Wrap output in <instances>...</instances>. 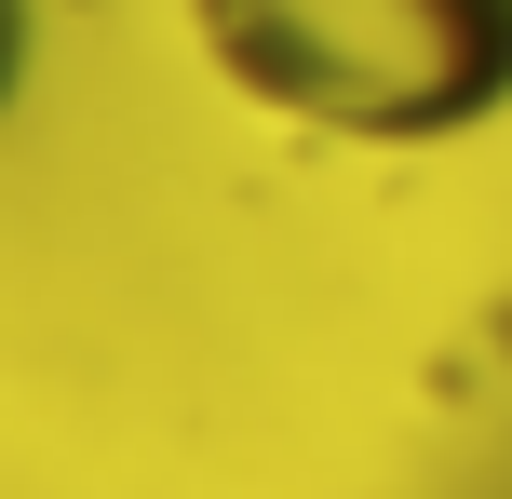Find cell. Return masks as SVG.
I'll return each instance as SVG.
<instances>
[{"label":"cell","mask_w":512,"mask_h":499,"mask_svg":"<svg viewBox=\"0 0 512 499\" xmlns=\"http://www.w3.org/2000/svg\"><path fill=\"white\" fill-rule=\"evenodd\" d=\"M243 108L351 149H432L512 108V0H189Z\"/></svg>","instance_id":"cell-1"}]
</instances>
